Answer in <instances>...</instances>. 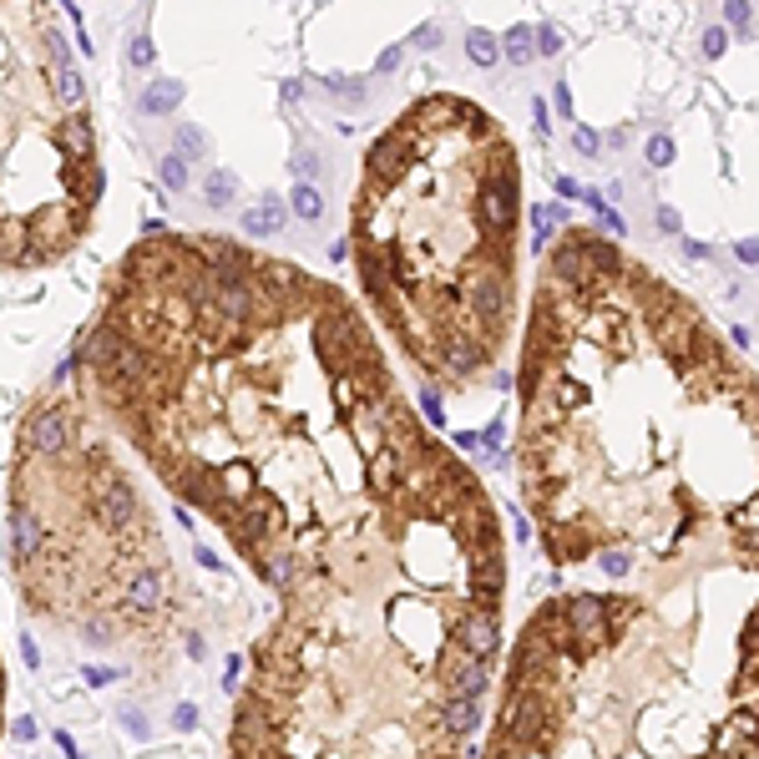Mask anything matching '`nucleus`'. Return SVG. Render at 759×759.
<instances>
[{
    "mask_svg": "<svg viewBox=\"0 0 759 759\" xmlns=\"http://www.w3.org/2000/svg\"><path fill=\"white\" fill-rule=\"evenodd\" d=\"M71 380L264 588L375 516L446 446L350 294L223 233L127 248Z\"/></svg>",
    "mask_w": 759,
    "mask_h": 759,
    "instance_id": "obj_1",
    "label": "nucleus"
},
{
    "mask_svg": "<svg viewBox=\"0 0 759 759\" xmlns=\"http://www.w3.org/2000/svg\"><path fill=\"white\" fill-rule=\"evenodd\" d=\"M228 759H471L502 658L506 541L451 446L269 582Z\"/></svg>",
    "mask_w": 759,
    "mask_h": 759,
    "instance_id": "obj_2",
    "label": "nucleus"
},
{
    "mask_svg": "<svg viewBox=\"0 0 759 759\" xmlns=\"http://www.w3.org/2000/svg\"><path fill=\"white\" fill-rule=\"evenodd\" d=\"M375 324L425 385L471 395L522 329V157L481 101L430 92L370 142L350 208Z\"/></svg>",
    "mask_w": 759,
    "mask_h": 759,
    "instance_id": "obj_3",
    "label": "nucleus"
},
{
    "mask_svg": "<svg viewBox=\"0 0 759 759\" xmlns=\"http://www.w3.org/2000/svg\"><path fill=\"white\" fill-rule=\"evenodd\" d=\"M10 562L36 613L92 648H167L178 627V577L152 506L117 461L106 420L66 385L20 420Z\"/></svg>",
    "mask_w": 759,
    "mask_h": 759,
    "instance_id": "obj_4",
    "label": "nucleus"
},
{
    "mask_svg": "<svg viewBox=\"0 0 759 759\" xmlns=\"http://www.w3.org/2000/svg\"><path fill=\"white\" fill-rule=\"evenodd\" d=\"M86 81L51 6H0V269H51L97 223Z\"/></svg>",
    "mask_w": 759,
    "mask_h": 759,
    "instance_id": "obj_5",
    "label": "nucleus"
},
{
    "mask_svg": "<svg viewBox=\"0 0 759 759\" xmlns=\"http://www.w3.org/2000/svg\"><path fill=\"white\" fill-rule=\"evenodd\" d=\"M471 56H476V61H496V41L481 36V31H471Z\"/></svg>",
    "mask_w": 759,
    "mask_h": 759,
    "instance_id": "obj_6",
    "label": "nucleus"
},
{
    "mask_svg": "<svg viewBox=\"0 0 759 759\" xmlns=\"http://www.w3.org/2000/svg\"><path fill=\"white\" fill-rule=\"evenodd\" d=\"M294 208H299V218H319V198H314L309 187H299V192H294Z\"/></svg>",
    "mask_w": 759,
    "mask_h": 759,
    "instance_id": "obj_7",
    "label": "nucleus"
},
{
    "mask_svg": "<svg viewBox=\"0 0 759 759\" xmlns=\"http://www.w3.org/2000/svg\"><path fill=\"white\" fill-rule=\"evenodd\" d=\"M511 56H516V61L532 56V31H511Z\"/></svg>",
    "mask_w": 759,
    "mask_h": 759,
    "instance_id": "obj_8",
    "label": "nucleus"
},
{
    "mask_svg": "<svg viewBox=\"0 0 759 759\" xmlns=\"http://www.w3.org/2000/svg\"><path fill=\"white\" fill-rule=\"evenodd\" d=\"M648 157H653V162H668V157H674V142H668V137H653V147H648Z\"/></svg>",
    "mask_w": 759,
    "mask_h": 759,
    "instance_id": "obj_9",
    "label": "nucleus"
},
{
    "mask_svg": "<svg viewBox=\"0 0 759 759\" xmlns=\"http://www.w3.org/2000/svg\"><path fill=\"white\" fill-rule=\"evenodd\" d=\"M0 734H6V663H0Z\"/></svg>",
    "mask_w": 759,
    "mask_h": 759,
    "instance_id": "obj_10",
    "label": "nucleus"
}]
</instances>
